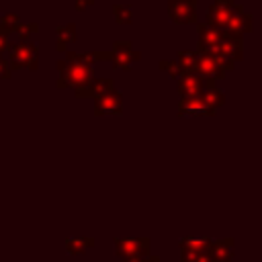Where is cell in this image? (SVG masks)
Listing matches in <instances>:
<instances>
[{"label":"cell","instance_id":"cell-7","mask_svg":"<svg viewBox=\"0 0 262 262\" xmlns=\"http://www.w3.org/2000/svg\"><path fill=\"white\" fill-rule=\"evenodd\" d=\"M113 246L119 258L147 256L151 248V239L149 237H121V239H115Z\"/></svg>","mask_w":262,"mask_h":262},{"label":"cell","instance_id":"cell-23","mask_svg":"<svg viewBox=\"0 0 262 262\" xmlns=\"http://www.w3.org/2000/svg\"><path fill=\"white\" fill-rule=\"evenodd\" d=\"M143 256H131V258H121L123 262H141Z\"/></svg>","mask_w":262,"mask_h":262},{"label":"cell","instance_id":"cell-19","mask_svg":"<svg viewBox=\"0 0 262 262\" xmlns=\"http://www.w3.org/2000/svg\"><path fill=\"white\" fill-rule=\"evenodd\" d=\"M6 49H8V33L0 29V53H4Z\"/></svg>","mask_w":262,"mask_h":262},{"label":"cell","instance_id":"cell-4","mask_svg":"<svg viewBox=\"0 0 262 262\" xmlns=\"http://www.w3.org/2000/svg\"><path fill=\"white\" fill-rule=\"evenodd\" d=\"M233 63L225 61L223 57L211 53V51H203V49H196V61H194V74H199L201 78L205 80H219L223 78V74L227 70H231Z\"/></svg>","mask_w":262,"mask_h":262},{"label":"cell","instance_id":"cell-15","mask_svg":"<svg viewBox=\"0 0 262 262\" xmlns=\"http://www.w3.org/2000/svg\"><path fill=\"white\" fill-rule=\"evenodd\" d=\"M113 14H115L117 23H121V25H129V23L133 20V10H131V6H127V4H117V6H113Z\"/></svg>","mask_w":262,"mask_h":262},{"label":"cell","instance_id":"cell-8","mask_svg":"<svg viewBox=\"0 0 262 262\" xmlns=\"http://www.w3.org/2000/svg\"><path fill=\"white\" fill-rule=\"evenodd\" d=\"M168 12L176 25L196 23V0H168Z\"/></svg>","mask_w":262,"mask_h":262},{"label":"cell","instance_id":"cell-12","mask_svg":"<svg viewBox=\"0 0 262 262\" xmlns=\"http://www.w3.org/2000/svg\"><path fill=\"white\" fill-rule=\"evenodd\" d=\"M57 49L63 51V47H68L70 43L76 41V25L68 23V25H59L57 29Z\"/></svg>","mask_w":262,"mask_h":262},{"label":"cell","instance_id":"cell-18","mask_svg":"<svg viewBox=\"0 0 262 262\" xmlns=\"http://www.w3.org/2000/svg\"><path fill=\"white\" fill-rule=\"evenodd\" d=\"M31 31H37V25H18L14 33H18L20 41H27V39H29V35H31Z\"/></svg>","mask_w":262,"mask_h":262},{"label":"cell","instance_id":"cell-6","mask_svg":"<svg viewBox=\"0 0 262 262\" xmlns=\"http://www.w3.org/2000/svg\"><path fill=\"white\" fill-rule=\"evenodd\" d=\"M176 82H178V94H180V98L199 96L205 88H213V86H215L213 80H205V78H201V76L194 74V72H182V74L176 78Z\"/></svg>","mask_w":262,"mask_h":262},{"label":"cell","instance_id":"cell-13","mask_svg":"<svg viewBox=\"0 0 262 262\" xmlns=\"http://www.w3.org/2000/svg\"><path fill=\"white\" fill-rule=\"evenodd\" d=\"M94 248V239L92 237H70L66 242V250L72 254V256H80V254H86V250Z\"/></svg>","mask_w":262,"mask_h":262},{"label":"cell","instance_id":"cell-3","mask_svg":"<svg viewBox=\"0 0 262 262\" xmlns=\"http://www.w3.org/2000/svg\"><path fill=\"white\" fill-rule=\"evenodd\" d=\"M90 96H94V113L96 117H106V115H121L123 113V98L115 90L113 82L108 78H98L92 80L90 86Z\"/></svg>","mask_w":262,"mask_h":262},{"label":"cell","instance_id":"cell-17","mask_svg":"<svg viewBox=\"0 0 262 262\" xmlns=\"http://www.w3.org/2000/svg\"><path fill=\"white\" fill-rule=\"evenodd\" d=\"M160 70H162V72H166V74H170L172 78H178V76L182 74V70H180L178 61H160Z\"/></svg>","mask_w":262,"mask_h":262},{"label":"cell","instance_id":"cell-2","mask_svg":"<svg viewBox=\"0 0 262 262\" xmlns=\"http://www.w3.org/2000/svg\"><path fill=\"white\" fill-rule=\"evenodd\" d=\"M59 70V88L68 86L74 88L78 96H90V86H92V68L80 63L72 51L66 53V59L57 63Z\"/></svg>","mask_w":262,"mask_h":262},{"label":"cell","instance_id":"cell-9","mask_svg":"<svg viewBox=\"0 0 262 262\" xmlns=\"http://www.w3.org/2000/svg\"><path fill=\"white\" fill-rule=\"evenodd\" d=\"M139 57H141V53L135 51L129 41H119V43H115L113 53H111L113 68H117V70H129V68H131V61H137Z\"/></svg>","mask_w":262,"mask_h":262},{"label":"cell","instance_id":"cell-22","mask_svg":"<svg viewBox=\"0 0 262 262\" xmlns=\"http://www.w3.org/2000/svg\"><path fill=\"white\" fill-rule=\"evenodd\" d=\"M141 262H162V260H160V256H151V254H147V256L141 258Z\"/></svg>","mask_w":262,"mask_h":262},{"label":"cell","instance_id":"cell-16","mask_svg":"<svg viewBox=\"0 0 262 262\" xmlns=\"http://www.w3.org/2000/svg\"><path fill=\"white\" fill-rule=\"evenodd\" d=\"M18 25H20V20H18L16 14H6V16L0 20V29H4L6 33H14Z\"/></svg>","mask_w":262,"mask_h":262},{"label":"cell","instance_id":"cell-14","mask_svg":"<svg viewBox=\"0 0 262 262\" xmlns=\"http://www.w3.org/2000/svg\"><path fill=\"white\" fill-rule=\"evenodd\" d=\"M180 252L182 262H213V258L209 256V248H180Z\"/></svg>","mask_w":262,"mask_h":262},{"label":"cell","instance_id":"cell-1","mask_svg":"<svg viewBox=\"0 0 262 262\" xmlns=\"http://www.w3.org/2000/svg\"><path fill=\"white\" fill-rule=\"evenodd\" d=\"M207 25L242 37L252 31V16L246 14L235 0H215L207 10Z\"/></svg>","mask_w":262,"mask_h":262},{"label":"cell","instance_id":"cell-11","mask_svg":"<svg viewBox=\"0 0 262 262\" xmlns=\"http://www.w3.org/2000/svg\"><path fill=\"white\" fill-rule=\"evenodd\" d=\"M209 256L213 258V262H231L233 260V239L225 237V239H211L209 246Z\"/></svg>","mask_w":262,"mask_h":262},{"label":"cell","instance_id":"cell-21","mask_svg":"<svg viewBox=\"0 0 262 262\" xmlns=\"http://www.w3.org/2000/svg\"><path fill=\"white\" fill-rule=\"evenodd\" d=\"M94 4V0H76V10L80 12V10H86L88 6H92Z\"/></svg>","mask_w":262,"mask_h":262},{"label":"cell","instance_id":"cell-10","mask_svg":"<svg viewBox=\"0 0 262 262\" xmlns=\"http://www.w3.org/2000/svg\"><path fill=\"white\" fill-rule=\"evenodd\" d=\"M217 111H213L203 98L201 94L199 96H192V98H182L180 104H178V115L180 117H211L215 115Z\"/></svg>","mask_w":262,"mask_h":262},{"label":"cell","instance_id":"cell-20","mask_svg":"<svg viewBox=\"0 0 262 262\" xmlns=\"http://www.w3.org/2000/svg\"><path fill=\"white\" fill-rule=\"evenodd\" d=\"M8 78H10V66L0 59V80H8Z\"/></svg>","mask_w":262,"mask_h":262},{"label":"cell","instance_id":"cell-5","mask_svg":"<svg viewBox=\"0 0 262 262\" xmlns=\"http://www.w3.org/2000/svg\"><path fill=\"white\" fill-rule=\"evenodd\" d=\"M39 49L35 43H29V41H20L16 45H12L10 49V68L14 70H23V68H29V70H37L39 66Z\"/></svg>","mask_w":262,"mask_h":262}]
</instances>
